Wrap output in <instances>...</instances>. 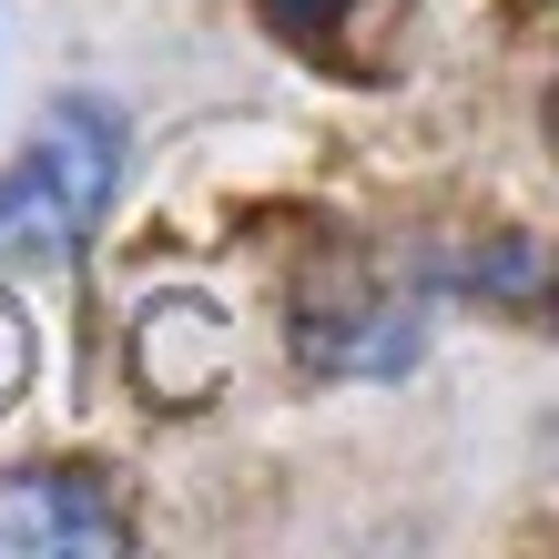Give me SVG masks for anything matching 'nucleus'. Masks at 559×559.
Masks as SVG:
<instances>
[{
  "label": "nucleus",
  "instance_id": "obj_2",
  "mask_svg": "<svg viewBox=\"0 0 559 559\" xmlns=\"http://www.w3.org/2000/svg\"><path fill=\"white\" fill-rule=\"evenodd\" d=\"M133 519L82 468H11L0 478V559H61V549H122Z\"/></svg>",
  "mask_w": 559,
  "mask_h": 559
},
{
  "label": "nucleus",
  "instance_id": "obj_4",
  "mask_svg": "<svg viewBox=\"0 0 559 559\" xmlns=\"http://www.w3.org/2000/svg\"><path fill=\"white\" fill-rule=\"evenodd\" d=\"M31 367H41V336H31V316L11 306V295H0V407H11L21 386H31Z\"/></svg>",
  "mask_w": 559,
  "mask_h": 559
},
{
  "label": "nucleus",
  "instance_id": "obj_3",
  "mask_svg": "<svg viewBox=\"0 0 559 559\" xmlns=\"http://www.w3.org/2000/svg\"><path fill=\"white\" fill-rule=\"evenodd\" d=\"M133 367L163 407H193L214 397L224 367H235V336H224V316L204 306V295H153L143 325H133Z\"/></svg>",
  "mask_w": 559,
  "mask_h": 559
},
{
  "label": "nucleus",
  "instance_id": "obj_5",
  "mask_svg": "<svg viewBox=\"0 0 559 559\" xmlns=\"http://www.w3.org/2000/svg\"><path fill=\"white\" fill-rule=\"evenodd\" d=\"M265 21L285 31V41H325V31L346 21V0H265Z\"/></svg>",
  "mask_w": 559,
  "mask_h": 559
},
{
  "label": "nucleus",
  "instance_id": "obj_1",
  "mask_svg": "<svg viewBox=\"0 0 559 559\" xmlns=\"http://www.w3.org/2000/svg\"><path fill=\"white\" fill-rule=\"evenodd\" d=\"M112 183H122V122L103 103H51L41 133L21 143V163L0 174V254L72 265L112 204Z\"/></svg>",
  "mask_w": 559,
  "mask_h": 559
}]
</instances>
